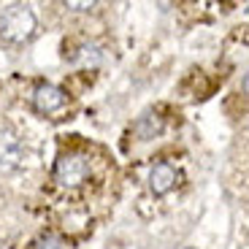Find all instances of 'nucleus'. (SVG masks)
Instances as JSON below:
<instances>
[{
  "label": "nucleus",
  "mask_w": 249,
  "mask_h": 249,
  "mask_svg": "<svg viewBox=\"0 0 249 249\" xmlns=\"http://www.w3.org/2000/svg\"><path fill=\"white\" fill-rule=\"evenodd\" d=\"M27 160H30L27 141L19 130L3 122L0 124V176H14L19 171H25Z\"/></svg>",
  "instance_id": "obj_1"
},
{
  "label": "nucleus",
  "mask_w": 249,
  "mask_h": 249,
  "mask_svg": "<svg viewBox=\"0 0 249 249\" xmlns=\"http://www.w3.org/2000/svg\"><path fill=\"white\" fill-rule=\"evenodd\" d=\"M36 33V14L27 6H8L0 14V38L8 44H25Z\"/></svg>",
  "instance_id": "obj_2"
},
{
  "label": "nucleus",
  "mask_w": 249,
  "mask_h": 249,
  "mask_svg": "<svg viewBox=\"0 0 249 249\" xmlns=\"http://www.w3.org/2000/svg\"><path fill=\"white\" fill-rule=\"evenodd\" d=\"M92 176V160L87 152H68L54 165V181L62 190H76Z\"/></svg>",
  "instance_id": "obj_3"
},
{
  "label": "nucleus",
  "mask_w": 249,
  "mask_h": 249,
  "mask_svg": "<svg viewBox=\"0 0 249 249\" xmlns=\"http://www.w3.org/2000/svg\"><path fill=\"white\" fill-rule=\"evenodd\" d=\"M65 103H68V98H65V92H62L60 87H54V84H38L36 89H33V106H36L38 114H57L65 108Z\"/></svg>",
  "instance_id": "obj_4"
},
{
  "label": "nucleus",
  "mask_w": 249,
  "mask_h": 249,
  "mask_svg": "<svg viewBox=\"0 0 249 249\" xmlns=\"http://www.w3.org/2000/svg\"><path fill=\"white\" fill-rule=\"evenodd\" d=\"M176 181H179V174H176V168L171 165V162H155L149 168V176H146V184H149V193L152 195H165L171 193L176 187Z\"/></svg>",
  "instance_id": "obj_5"
},
{
  "label": "nucleus",
  "mask_w": 249,
  "mask_h": 249,
  "mask_svg": "<svg viewBox=\"0 0 249 249\" xmlns=\"http://www.w3.org/2000/svg\"><path fill=\"white\" fill-rule=\"evenodd\" d=\"M160 130H162V117H157V114H143V117L138 119L136 124H133V133H136L141 141H146V138H155Z\"/></svg>",
  "instance_id": "obj_6"
},
{
  "label": "nucleus",
  "mask_w": 249,
  "mask_h": 249,
  "mask_svg": "<svg viewBox=\"0 0 249 249\" xmlns=\"http://www.w3.org/2000/svg\"><path fill=\"white\" fill-rule=\"evenodd\" d=\"M62 241L57 236H52V233H46V236H41L36 244H33V249H60Z\"/></svg>",
  "instance_id": "obj_7"
}]
</instances>
